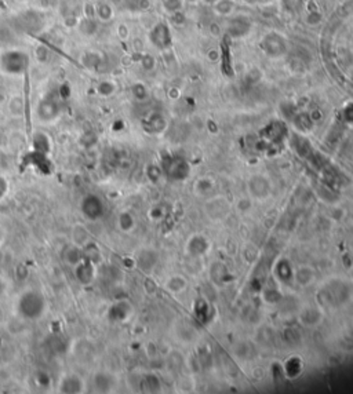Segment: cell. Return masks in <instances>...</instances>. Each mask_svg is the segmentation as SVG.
Listing matches in <instances>:
<instances>
[{"label": "cell", "mask_w": 353, "mask_h": 394, "mask_svg": "<svg viewBox=\"0 0 353 394\" xmlns=\"http://www.w3.org/2000/svg\"><path fill=\"white\" fill-rule=\"evenodd\" d=\"M113 17V8L111 7V4H108L106 1H98L96 4V18H98L99 21L106 22V21H111Z\"/></svg>", "instance_id": "obj_8"}, {"label": "cell", "mask_w": 353, "mask_h": 394, "mask_svg": "<svg viewBox=\"0 0 353 394\" xmlns=\"http://www.w3.org/2000/svg\"><path fill=\"white\" fill-rule=\"evenodd\" d=\"M58 105H57L56 101L53 99H43L39 106H38V114L40 117V120L43 121H51L56 119L58 116Z\"/></svg>", "instance_id": "obj_6"}, {"label": "cell", "mask_w": 353, "mask_h": 394, "mask_svg": "<svg viewBox=\"0 0 353 394\" xmlns=\"http://www.w3.org/2000/svg\"><path fill=\"white\" fill-rule=\"evenodd\" d=\"M6 190H7V184H6L4 178L0 177V197H1L3 194L6 193Z\"/></svg>", "instance_id": "obj_18"}, {"label": "cell", "mask_w": 353, "mask_h": 394, "mask_svg": "<svg viewBox=\"0 0 353 394\" xmlns=\"http://www.w3.org/2000/svg\"><path fill=\"white\" fill-rule=\"evenodd\" d=\"M59 0H40L41 6H44V7H51V6H54V4H57Z\"/></svg>", "instance_id": "obj_19"}, {"label": "cell", "mask_w": 353, "mask_h": 394, "mask_svg": "<svg viewBox=\"0 0 353 394\" xmlns=\"http://www.w3.org/2000/svg\"><path fill=\"white\" fill-rule=\"evenodd\" d=\"M16 22L17 26L22 32L26 33L40 32V29L43 28V25H44V21H43L40 14L38 11H32V10L22 13L21 16L17 18Z\"/></svg>", "instance_id": "obj_3"}, {"label": "cell", "mask_w": 353, "mask_h": 394, "mask_svg": "<svg viewBox=\"0 0 353 394\" xmlns=\"http://www.w3.org/2000/svg\"><path fill=\"white\" fill-rule=\"evenodd\" d=\"M81 212L87 219H98L104 214V206L99 197H97L94 194H88L86 196L83 201H81Z\"/></svg>", "instance_id": "obj_5"}, {"label": "cell", "mask_w": 353, "mask_h": 394, "mask_svg": "<svg viewBox=\"0 0 353 394\" xmlns=\"http://www.w3.org/2000/svg\"><path fill=\"white\" fill-rule=\"evenodd\" d=\"M80 1L79 0H61L59 3V11L64 18V22L66 26H76L79 19L78 17L80 14Z\"/></svg>", "instance_id": "obj_4"}, {"label": "cell", "mask_w": 353, "mask_h": 394, "mask_svg": "<svg viewBox=\"0 0 353 394\" xmlns=\"http://www.w3.org/2000/svg\"><path fill=\"white\" fill-rule=\"evenodd\" d=\"M79 26V31L86 36H93L98 29V22H97V18H83L78 22Z\"/></svg>", "instance_id": "obj_9"}, {"label": "cell", "mask_w": 353, "mask_h": 394, "mask_svg": "<svg viewBox=\"0 0 353 394\" xmlns=\"http://www.w3.org/2000/svg\"><path fill=\"white\" fill-rule=\"evenodd\" d=\"M18 310L28 320L40 319L46 310V300L38 291H26L18 300Z\"/></svg>", "instance_id": "obj_1"}, {"label": "cell", "mask_w": 353, "mask_h": 394, "mask_svg": "<svg viewBox=\"0 0 353 394\" xmlns=\"http://www.w3.org/2000/svg\"><path fill=\"white\" fill-rule=\"evenodd\" d=\"M81 64L84 65L86 68L96 69V68H98L99 65L102 64V59H101V56L98 53L90 51V53H84L83 54V56H81Z\"/></svg>", "instance_id": "obj_11"}, {"label": "cell", "mask_w": 353, "mask_h": 394, "mask_svg": "<svg viewBox=\"0 0 353 394\" xmlns=\"http://www.w3.org/2000/svg\"><path fill=\"white\" fill-rule=\"evenodd\" d=\"M112 91H113V84L111 81H102V83L98 84V93H99L101 95H109V94H112Z\"/></svg>", "instance_id": "obj_15"}, {"label": "cell", "mask_w": 353, "mask_h": 394, "mask_svg": "<svg viewBox=\"0 0 353 394\" xmlns=\"http://www.w3.org/2000/svg\"><path fill=\"white\" fill-rule=\"evenodd\" d=\"M167 35V29L163 26V25H157L155 29H153L152 35H151V38H152V41L156 44V46H159V47H163L164 46V36Z\"/></svg>", "instance_id": "obj_12"}, {"label": "cell", "mask_w": 353, "mask_h": 394, "mask_svg": "<svg viewBox=\"0 0 353 394\" xmlns=\"http://www.w3.org/2000/svg\"><path fill=\"white\" fill-rule=\"evenodd\" d=\"M81 11L86 18H96V6L93 3H86L81 8Z\"/></svg>", "instance_id": "obj_17"}, {"label": "cell", "mask_w": 353, "mask_h": 394, "mask_svg": "<svg viewBox=\"0 0 353 394\" xmlns=\"http://www.w3.org/2000/svg\"><path fill=\"white\" fill-rule=\"evenodd\" d=\"M76 277H78L79 281L83 282V284H87V282L91 281L93 277H94V270H93L91 265H90L88 262L81 263V265L76 269Z\"/></svg>", "instance_id": "obj_10"}, {"label": "cell", "mask_w": 353, "mask_h": 394, "mask_svg": "<svg viewBox=\"0 0 353 394\" xmlns=\"http://www.w3.org/2000/svg\"><path fill=\"white\" fill-rule=\"evenodd\" d=\"M81 382L80 379L76 376H68L62 380L61 383V392L62 393H79L81 392Z\"/></svg>", "instance_id": "obj_7"}, {"label": "cell", "mask_w": 353, "mask_h": 394, "mask_svg": "<svg viewBox=\"0 0 353 394\" xmlns=\"http://www.w3.org/2000/svg\"><path fill=\"white\" fill-rule=\"evenodd\" d=\"M10 111L14 113V114H20V113L24 111V102L21 98H14L11 99L10 102Z\"/></svg>", "instance_id": "obj_14"}, {"label": "cell", "mask_w": 353, "mask_h": 394, "mask_svg": "<svg viewBox=\"0 0 353 394\" xmlns=\"http://www.w3.org/2000/svg\"><path fill=\"white\" fill-rule=\"evenodd\" d=\"M11 39H13L11 29H8L7 26L0 25V43H8Z\"/></svg>", "instance_id": "obj_16"}, {"label": "cell", "mask_w": 353, "mask_h": 394, "mask_svg": "<svg viewBox=\"0 0 353 394\" xmlns=\"http://www.w3.org/2000/svg\"><path fill=\"white\" fill-rule=\"evenodd\" d=\"M35 56H36V58H38V61L39 62H47L48 61V56H50V50L46 47V46H39L38 49H36V53H35Z\"/></svg>", "instance_id": "obj_13"}, {"label": "cell", "mask_w": 353, "mask_h": 394, "mask_svg": "<svg viewBox=\"0 0 353 394\" xmlns=\"http://www.w3.org/2000/svg\"><path fill=\"white\" fill-rule=\"evenodd\" d=\"M28 56L20 50H8L0 56V66L8 75H21L28 66Z\"/></svg>", "instance_id": "obj_2"}, {"label": "cell", "mask_w": 353, "mask_h": 394, "mask_svg": "<svg viewBox=\"0 0 353 394\" xmlns=\"http://www.w3.org/2000/svg\"><path fill=\"white\" fill-rule=\"evenodd\" d=\"M3 291H4V282H3L1 277H0V295L3 294Z\"/></svg>", "instance_id": "obj_20"}, {"label": "cell", "mask_w": 353, "mask_h": 394, "mask_svg": "<svg viewBox=\"0 0 353 394\" xmlns=\"http://www.w3.org/2000/svg\"><path fill=\"white\" fill-rule=\"evenodd\" d=\"M0 242H1V232H0Z\"/></svg>", "instance_id": "obj_21"}]
</instances>
